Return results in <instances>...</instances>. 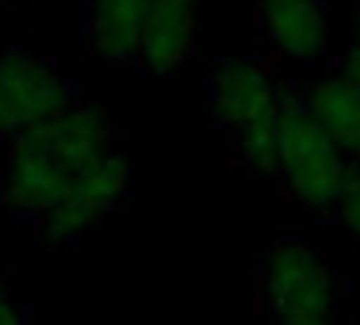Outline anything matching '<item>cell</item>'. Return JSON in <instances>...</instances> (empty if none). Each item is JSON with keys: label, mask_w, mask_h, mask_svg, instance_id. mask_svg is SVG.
Segmentation results:
<instances>
[{"label": "cell", "mask_w": 360, "mask_h": 325, "mask_svg": "<svg viewBox=\"0 0 360 325\" xmlns=\"http://www.w3.org/2000/svg\"><path fill=\"white\" fill-rule=\"evenodd\" d=\"M207 96L211 115L230 131L242 165L280 180V88L269 69L250 58H219L207 73Z\"/></svg>", "instance_id": "cell-2"}, {"label": "cell", "mask_w": 360, "mask_h": 325, "mask_svg": "<svg viewBox=\"0 0 360 325\" xmlns=\"http://www.w3.org/2000/svg\"><path fill=\"white\" fill-rule=\"evenodd\" d=\"M276 142H280V180L288 184V192L314 211H333V203L345 192L356 165L326 134V126L311 115L307 100L295 88L280 92Z\"/></svg>", "instance_id": "cell-3"}, {"label": "cell", "mask_w": 360, "mask_h": 325, "mask_svg": "<svg viewBox=\"0 0 360 325\" xmlns=\"http://www.w3.org/2000/svg\"><path fill=\"white\" fill-rule=\"evenodd\" d=\"M257 27L272 50L299 62L322 58L326 50L322 0H257Z\"/></svg>", "instance_id": "cell-8"}, {"label": "cell", "mask_w": 360, "mask_h": 325, "mask_svg": "<svg viewBox=\"0 0 360 325\" xmlns=\"http://www.w3.org/2000/svg\"><path fill=\"white\" fill-rule=\"evenodd\" d=\"M345 77L353 84H360V20H356V35H353V42H349V50H345Z\"/></svg>", "instance_id": "cell-13"}, {"label": "cell", "mask_w": 360, "mask_h": 325, "mask_svg": "<svg viewBox=\"0 0 360 325\" xmlns=\"http://www.w3.org/2000/svg\"><path fill=\"white\" fill-rule=\"evenodd\" d=\"M150 0H89L84 50L104 62H139Z\"/></svg>", "instance_id": "cell-9"}, {"label": "cell", "mask_w": 360, "mask_h": 325, "mask_svg": "<svg viewBox=\"0 0 360 325\" xmlns=\"http://www.w3.org/2000/svg\"><path fill=\"white\" fill-rule=\"evenodd\" d=\"M111 153V119L104 107L73 104L62 119L8 145L4 203L15 215L42 222L58 211L70 187Z\"/></svg>", "instance_id": "cell-1"}, {"label": "cell", "mask_w": 360, "mask_h": 325, "mask_svg": "<svg viewBox=\"0 0 360 325\" xmlns=\"http://www.w3.org/2000/svg\"><path fill=\"white\" fill-rule=\"evenodd\" d=\"M127 176L131 173H127V161L119 157V153L96 161V165L70 187V195L58 203L54 215H46L39 222L42 241H46L50 249L73 245L89 226H96V222H104L111 215V211H119V203H123V195H127Z\"/></svg>", "instance_id": "cell-6"}, {"label": "cell", "mask_w": 360, "mask_h": 325, "mask_svg": "<svg viewBox=\"0 0 360 325\" xmlns=\"http://www.w3.org/2000/svg\"><path fill=\"white\" fill-rule=\"evenodd\" d=\"M307 107L326 126V134L341 145V153L360 168V84H353L345 73L330 77L311 88Z\"/></svg>", "instance_id": "cell-10"}, {"label": "cell", "mask_w": 360, "mask_h": 325, "mask_svg": "<svg viewBox=\"0 0 360 325\" xmlns=\"http://www.w3.org/2000/svg\"><path fill=\"white\" fill-rule=\"evenodd\" d=\"M333 215H338V222L349 230V234L360 241V168L353 176H349L345 192L338 195V203H333Z\"/></svg>", "instance_id": "cell-11"}, {"label": "cell", "mask_w": 360, "mask_h": 325, "mask_svg": "<svg viewBox=\"0 0 360 325\" xmlns=\"http://www.w3.org/2000/svg\"><path fill=\"white\" fill-rule=\"evenodd\" d=\"M73 107V88L54 62L12 46L0 58V138L15 142Z\"/></svg>", "instance_id": "cell-5"}, {"label": "cell", "mask_w": 360, "mask_h": 325, "mask_svg": "<svg viewBox=\"0 0 360 325\" xmlns=\"http://www.w3.org/2000/svg\"><path fill=\"white\" fill-rule=\"evenodd\" d=\"M203 0H150L146 35L139 50V65L150 77H165L180 69L195 50Z\"/></svg>", "instance_id": "cell-7"}, {"label": "cell", "mask_w": 360, "mask_h": 325, "mask_svg": "<svg viewBox=\"0 0 360 325\" xmlns=\"http://www.w3.org/2000/svg\"><path fill=\"white\" fill-rule=\"evenodd\" d=\"M0 325H31L27 321V310L15 303V295L8 291L4 279H0Z\"/></svg>", "instance_id": "cell-12"}, {"label": "cell", "mask_w": 360, "mask_h": 325, "mask_svg": "<svg viewBox=\"0 0 360 325\" xmlns=\"http://www.w3.org/2000/svg\"><path fill=\"white\" fill-rule=\"evenodd\" d=\"M261 298L272 325H338V279L303 241H276L261 264Z\"/></svg>", "instance_id": "cell-4"}]
</instances>
